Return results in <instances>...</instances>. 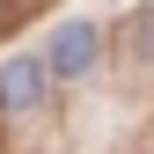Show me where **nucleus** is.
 I'll use <instances>...</instances> for the list:
<instances>
[{
	"mask_svg": "<svg viewBox=\"0 0 154 154\" xmlns=\"http://www.w3.org/2000/svg\"><path fill=\"white\" fill-rule=\"evenodd\" d=\"M88 66H95V29H88V22H66V29H51L44 73H59V81H73V73H88Z\"/></svg>",
	"mask_w": 154,
	"mask_h": 154,
	"instance_id": "nucleus-1",
	"label": "nucleus"
},
{
	"mask_svg": "<svg viewBox=\"0 0 154 154\" xmlns=\"http://www.w3.org/2000/svg\"><path fill=\"white\" fill-rule=\"evenodd\" d=\"M37 95H44V66L37 59H8L0 66V110H29Z\"/></svg>",
	"mask_w": 154,
	"mask_h": 154,
	"instance_id": "nucleus-2",
	"label": "nucleus"
}]
</instances>
